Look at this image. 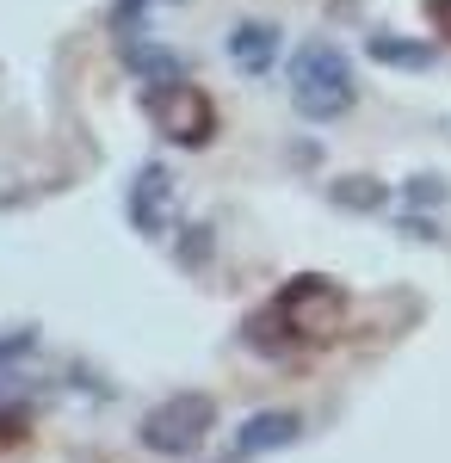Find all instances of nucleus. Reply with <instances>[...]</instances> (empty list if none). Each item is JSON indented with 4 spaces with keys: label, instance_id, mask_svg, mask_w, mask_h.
<instances>
[{
    "label": "nucleus",
    "instance_id": "f257e3e1",
    "mask_svg": "<svg viewBox=\"0 0 451 463\" xmlns=\"http://www.w3.org/2000/svg\"><path fill=\"white\" fill-rule=\"evenodd\" d=\"M341 321H347L341 285L310 272V279H291L260 316L247 321V340L260 353H310V346H328L341 334Z\"/></svg>",
    "mask_w": 451,
    "mask_h": 463
},
{
    "label": "nucleus",
    "instance_id": "f03ea898",
    "mask_svg": "<svg viewBox=\"0 0 451 463\" xmlns=\"http://www.w3.org/2000/svg\"><path fill=\"white\" fill-rule=\"evenodd\" d=\"M352 99H359V87H352V62L341 43H303L297 56H291V106L303 111L310 124H334V118H347Z\"/></svg>",
    "mask_w": 451,
    "mask_h": 463
},
{
    "label": "nucleus",
    "instance_id": "7ed1b4c3",
    "mask_svg": "<svg viewBox=\"0 0 451 463\" xmlns=\"http://www.w3.org/2000/svg\"><path fill=\"white\" fill-rule=\"evenodd\" d=\"M210 420H216V408H210L205 395H168L161 408H149L142 445H149L155 458H192V451L205 445Z\"/></svg>",
    "mask_w": 451,
    "mask_h": 463
},
{
    "label": "nucleus",
    "instance_id": "20e7f679",
    "mask_svg": "<svg viewBox=\"0 0 451 463\" xmlns=\"http://www.w3.org/2000/svg\"><path fill=\"white\" fill-rule=\"evenodd\" d=\"M142 118H149L168 143H210V130H216V111H210V99L192 80L149 87V93H142Z\"/></svg>",
    "mask_w": 451,
    "mask_h": 463
},
{
    "label": "nucleus",
    "instance_id": "39448f33",
    "mask_svg": "<svg viewBox=\"0 0 451 463\" xmlns=\"http://www.w3.org/2000/svg\"><path fill=\"white\" fill-rule=\"evenodd\" d=\"M130 222L142 235H168V222H174V174L168 167H142L130 179Z\"/></svg>",
    "mask_w": 451,
    "mask_h": 463
},
{
    "label": "nucleus",
    "instance_id": "423d86ee",
    "mask_svg": "<svg viewBox=\"0 0 451 463\" xmlns=\"http://www.w3.org/2000/svg\"><path fill=\"white\" fill-rule=\"evenodd\" d=\"M297 432H303V420H297V414H284V408L254 414V420L242 427V439H235V463L260 458V451H278V445H297Z\"/></svg>",
    "mask_w": 451,
    "mask_h": 463
},
{
    "label": "nucleus",
    "instance_id": "0eeeda50",
    "mask_svg": "<svg viewBox=\"0 0 451 463\" xmlns=\"http://www.w3.org/2000/svg\"><path fill=\"white\" fill-rule=\"evenodd\" d=\"M273 50H278V32H273V25H260V19L229 25V56H235L247 74H266V69H273Z\"/></svg>",
    "mask_w": 451,
    "mask_h": 463
},
{
    "label": "nucleus",
    "instance_id": "6e6552de",
    "mask_svg": "<svg viewBox=\"0 0 451 463\" xmlns=\"http://www.w3.org/2000/svg\"><path fill=\"white\" fill-rule=\"evenodd\" d=\"M371 56H378V62H396V69H427V62H433V50H427V43H408V37H371Z\"/></svg>",
    "mask_w": 451,
    "mask_h": 463
}]
</instances>
